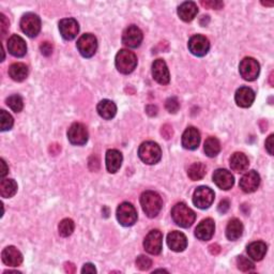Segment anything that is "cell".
Segmentation results:
<instances>
[{
	"mask_svg": "<svg viewBox=\"0 0 274 274\" xmlns=\"http://www.w3.org/2000/svg\"><path fill=\"white\" fill-rule=\"evenodd\" d=\"M141 205L148 217H156L162 210L163 200L157 192L146 191L141 196Z\"/></svg>",
	"mask_w": 274,
	"mask_h": 274,
	"instance_id": "cell-1",
	"label": "cell"
},
{
	"mask_svg": "<svg viewBox=\"0 0 274 274\" xmlns=\"http://www.w3.org/2000/svg\"><path fill=\"white\" fill-rule=\"evenodd\" d=\"M172 217L178 226L189 228L195 222L196 214L184 203H178L172 209Z\"/></svg>",
	"mask_w": 274,
	"mask_h": 274,
	"instance_id": "cell-2",
	"label": "cell"
},
{
	"mask_svg": "<svg viewBox=\"0 0 274 274\" xmlns=\"http://www.w3.org/2000/svg\"><path fill=\"white\" fill-rule=\"evenodd\" d=\"M139 156L145 164L155 165L162 158V150L155 142H145L140 146Z\"/></svg>",
	"mask_w": 274,
	"mask_h": 274,
	"instance_id": "cell-3",
	"label": "cell"
},
{
	"mask_svg": "<svg viewBox=\"0 0 274 274\" xmlns=\"http://www.w3.org/2000/svg\"><path fill=\"white\" fill-rule=\"evenodd\" d=\"M116 68L122 74H130L135 70L137 66V57L136 55L128 51V50H121L119 51L116 55Z\"/></svg>",
	"mask_w": 274,
	"mask_h": 274,
	"instance_id": "cell-4",
	"label": "cell"
},
{
	"mask_svg": "<svg viewBox=\"0 0 274 274\" xmlns=\"http://www.w3.org/2000/svg\"><path fill=\"white\" fill-rule=\"evenodd\" d=\"M22 31L29 38H35L41 30V20L34 13H26L21 20Z\"/></svg>",
	"mask_w": 274,
	"mask_h": 274,
	"instance_id": "cell-5",
	"label": "cell"
},
{
	"mask_svg": "<svg viewBox=\"0 0 274 274\" xmlns=\"http://www.w3.org/2000/svg\"><path fill=\"white\" fill-rule=\"evenodd\" d=\"M240 74L245 80L248 82H253L259 76L260 66L258 61L252 57H245L242 61L240 62L239 66Z\"/></svg>",
	"mask_w": 274,
	"mask_h": 274,
	"instance_id": "cell-6",
	"label": "cell"
},
{
	"mask_svg": "<svg viewBox=\"0 0 274 274\" xmlns=\"http://www.w3.org/2000/svg\"><path fill=\"white\" fill-rule=\"evenodd\" d=\"M117 220L124 227H130L137 221V211L130 203H122L117 209Z\"/></svg>",
	"mask_w": 274,
	"mask_h": 274,
	"instance_id": "cell-7",
	"label": "cell"
},
{
	"mask_svg": "<svg viewBox=\"0 0 274 274\" xmlns=\"http://www.w3.org/2000/svg\"><path fill=\"white\" fill-rule=\"evenodd\" d=\"M77 50L85 58H91L98 50V40L91 34L83 35L77 41Z\"/></svg>",
	"mask_w": 274,
	"mask_h": 274,
	"instance_id": "cell-8",
	"label": "cell"
},
{
	"mask_svg": "<svg viewBox=\"0 0 274 274\" xmlns=\"http://www.w3.org/2000/svg\"><path fill=\"white\" fill-rule=\"evenodd\" d=\"M144 247L151 255H159L163 247V235L158 229L151 230L144 240Z\"/></svg>",
	"mask_w": 274,
	"mask_h": 274,
	"instance_id": "cell-9",
	"label": "cell"
},
{
	"mask_svg": "<svg viewBox=\"0 0 274 274\" xmlns=\"http://www.w3.org/2000/svg\"><path fill=\"white\" fill-rule=\"evenodd\" d=\"M214 201V192L208 187H199L193 195V203L199 209H208Z\"/></svg>",
	"mask_w": 274,
	"mask_h": 274,
	"instance_id": "cell-10",
	"label": "cell"
},
{
	"mask_svg": "<svg viewBox=\"0 0 274 274\" xmlns=\"http://www.w3.org/2000/svg\"><path fill=\"white\" fill-rule=\"evenodd\" d=\"M88 131L83 123H73L68 130V140L72 145L83 146L88 142Z\"/></svg>",
	"mask_w": 274,
	"mask_h": 274,
	"instance_id": "cell-11",
	"label": "cell"
},
{
	"mask_svg": "<svg viewBox=\"0 0 274 274\" xmlns=\"http://www.w3.org/2000/svg\"><path fill=\"white\" fill-rule=\"evenodd\" d=\"M188 46L193 55L197 56V57H204L205 55L208 54L209 50H210V42H209V40L206 37L196 35L190 39Z\"/></svg>",
	"mask_w": 274,
	"mask_h": 274,
	"instance_id": "cell-12",
	"label": "cell"
},
{
	"mask_svg": "<svg viewBox=\"0 0 274 274\" xmlns=\"http://www.w3.org/2000/svg\"><path fill=\"white\" fill-rule=\"evenodd\" d=\"M143 38L144 36H143L142 30L135 25H131L123 31L122 43L126 47L136 48L142 44Z\"/></svg>",
	"mask_w": 274,
	"mask_h": 274,
	"instance_id": "cell-13",
	"label": "cell"
},
{
	"mask_svg": "<svg viewBox=\"0 0 274 274\" xmlns=\"http://www.w3.org/2000/svg\"><path fill=\"white\" fill-rule=\"evenodd\" d=\"M152 76L160 85H167L169 83L171 76L167 64L163 59H157L152 63Z\"/></svg>",
	"mask_w": 274,
	"mask_h": 274,
	"instance_id": "cell-14",
	"label": "cell"
},
{
	"mask_svg": "<svg viewBox=\"0 0 274 274\" xmlns=\"http://www.w3.org/2000/svg\"><path fill=\"white\" fill-rule=\"evenodd\" d=\"M212 179L216 187L224 191L230 190L233 187V183H235V178H233L231 173L222 168L216 169L212 176Z\"/></svg>",
	"mask_w": 274,
	"mask_h": 274,
	"instance_id": "cell-15",
	"label": "cell"
},
{
	"mask_svg": "<svg viewBox=\"0 0 274 274\" xmlns=\"http://www.w3.org/2000/svg\"><path fill=\"white\" fill-rule=\"evenodd\" d=\"M260 177L255 171H249L240 179V189L244 193H253L259 188Z\"/></svg>",
	"mask_w": 274,
	"mask_h": 274,
	"instance_id": "cell-16",
	"label": "cell"
},
{
	"mask_svg": "<svg viewBox=\"0 0 274 274\" xmlns=\"http://www.w3.org/2000/svg\"><path fill=\"white\" fill-rule=\"evenodd\" d=\"M59 30L64 40L71 41L76 38L79 31L78 23L74 19H64L59 23Z\"/></svg>",
	"mask_w": 274,
	"mask_h": 274,
	"instance_id": "cell-17",
	"label": "cell"
},
{
	"mask_svg": "<svg viewBox=\"0 0 274 274\" xmlns=\"http://www.w3.org/2000/svg\"><path fill=\"white\" fill-rule=\"evenodd\" d=\"M167 245L174 252H183L188 246V239L180 231H172L167 236Z\"/></svg>",
	"mask_w": 274,
	"mask_h": 274,
	"instance_id": "cell-18",
	"label": "cell"
},
{
	"mask_svg": "<svg viewBox=\"0 0 274 274\" xmlns=\"http://www.w3.org/2000/svg\"><path fill=\"white\" fill-rule=\"evenodd\" d=\"M200 144V133L194 126H190L182 135V146L188 150H195Z\"/></svg>",
	"mask_w": 274,
	"mask_h": 274,
	"instance_id": "cell-19",
	"label": "cell"
},
{
	"mask_svg": "<svg viewBox=\"0 0 274 274\" xmlns=\"http://www.w3.org/2000/svg\"><path fill=\"white\" fill-rule=\"evenodd\" d=\"M215 230V224L212 219H205L201 221L195 229V236L201 241L210 240Z\"/></svg>",
	"mask_w": 274,
	"mask_h": 274,
	"instance_id": "cell-20",
	"label": "cell"
},
{
	"mask_svg": "<svg viewBox=\"0 0 274 274\" xmlns=\"http://www.w3.org/2000/svg\"><path fill=\"white\" fill-rule=\"evenodd\" d=\"M8 51L14 57H23L27 53V45L24 39L18 35H13L8 40Z\"/></svg>",
	"mask_w": 274,
	"mask_h": 274,
	"instance_id": "cell-21",
	"label": "cell"
},
{
	"mask_svg": "<svg viewBox=\"0 0 274 274\" xmlns=\"http://www.w3.org/2000/svg\"><path fill=\"white\" fill-rule=\"evenodd\" d=\"M2 257L4 263L9 265V267H19L23 262L22 253L14 246L6 247L3 251Z\"/></svg>",
	"mask_w": 274,
	"mask_h": 274,
	"instance_id": "cell-22",
	"label": "cell"
},
{
	"mask_svg": "<svg viewBox=\"0 0 274 274\" xmlns=\"http://www.w3.org/2000/svg\"><path fill=\"white\" fill-rule=\"evenodd\" d=\"M235 100L238 106L247 108L254 103L255 92L248 87H241L236 92Z\"/></svg>",
	"mask_w": 274,
	"mask_h": 274,
	"instance_id": "cell-23",
	"label": "cell"
},
{
	"mask_svg": "<svg viewBox=\"0 0 274 274\" xmlns=\"http://www.w3.org/2000/svg\"><path fill=\"white\" fill-rule=\"evenodd\" d=\"M122 155L121 152L116 150V149H110L106 152V169L107 172L110 174L117 173L122 164Z\"/></svg>",
	"mask_w": 274,
	"mask_h": 274,
	"instance_id": "cell-24",
	"label": "cell"
},
{
	"mask_svg": "<svg viewBox=\"0 0 274 274\" xmlns=\"http://www.w3.org/2000/svg\"><path fill=\"white\" fill-rule=\"evenodd\" d=\"M198 13L197 5L193 2H185L178 8V15L183 22H192Z\"/></svg>",
	"mask_w": 274,
	"mask_h": 274,
	"instance_id": "cell-25",
	"label": "cell"
},
{
	"mask_svg": "<svg viewBox=\"0 0 274 274\" xmlns=\"http://www.w3.org/2000/svg\"><path fill=\"white\" fill-rule=\"evenodd\" d=\"M229 164H230V168L233 172L241 173V172H245L248 168L249 161L244 153L236 152L231 156L229 160Z\"/></svg>",
	"mask_w": 274,
	"mask_h": 274,
	"instance_id": "cell-26",
	"label": "cell"
},
{
	"mask_svg": "<svg viewBox=\"0 0 274 274\" xmlns=\"http://www.w3.org/2000/svg\"><path fill=\"white\" fill-rule=\"evenodd\" d=\"M267 244L262 241H255L247 245V254L255 261H260L267 254Z\"/></svg>",
	"mask_w": 274,
	"mask_h": 274,
	"instance_id": "cell-27",
	"label": "cell"
},
{
	"mask_svg": "<svg viewBox=\"0 0 274 274\" xmlns=\"http://www.w3.org/2000/svg\"><path fill=\"white\" fill-rule=\"evenodd\" d=\"M98 109L99 115L106 120H110L111 118H114L116 116L117 112V106L116 104L110 101V100H103L98 104Z\"/></svg>",
	"mask_w": 274,
	"mask_h": 274,
	"instance_id": "cell-28",
	"label": "cell"
},
{
	"mask_svg": "<svg viewBox=\"0 0 274 274\" xmlns=\"http://www.w3.org/2000/svg\"><path fill=\"white\" fill-rule=\"evenodd\" d=\"M9 75L15 82H23L28 76V68L25 63L15 62L9 68Z\"/></svg>",
	"mask_w": 274,
	"mask_h": 274,
	"instance_id": "cell-29",
	"label": "cell"
},
{
	"mask_svg": "<svg viewBox=\"0 0 274 274\" xmlns=\"http://www.w3.org/2000/svg\"><path fill=\"white\" fill-rule=\"evenodd\" d=\"M243 233V224L238 219H232L229 221L226 227V237L230 241L238 240Z\"/></svg>",
	"mask_w": 274,
	"mask_h": 274,
	"instance_id": "cell-30",
	"label": "cell"
},
{
	"mask_svg": "<svg viewBox=\"0 0 274 274\" xmlns=\"http://www.w3.org/2000/svg\"><path fill=\"white\" fill-rule=\"evenodd\" d=\"M16 192H18V183L13 179H3L0 182V195H2V197H13Z\"/></svg>",
	"mask_w": 274,
	"mask_h": 274,
	"instance_id": "cell-31",
	"label": "cell"
},
{
	"mask_svg": "<svg viewBox=\"0 0 274 274\" xmlns=\"http://www.w3.org/2000/svg\"><path fill=\"white\" fill-rule=\"evenodd\" d=\"M204 150L209 158L216 157L221 151V144L219 140H217L216 137H209L205 142Z\"/></svg>",
	"mask_w": 274,
	"mask_h": 274,
	"instance_id": "cell-32",
	"label": "cell"
},
{
	"mask_svg": "<svg viewBox=\"0 0 274 274\" xmlns=\"http://www.w3.org/2000/svg\"><path fill=\"white\" fill-rule=\"evenodd\" d=\"M205 175H206V166L203 163L197 162V163L192 164L189 167L188 176L189 178L193 181L201 180L205 177Z\"/></svg>",
	"mask_w": 274,
	"mask_h": 274,
	"instance_id": "cell-33",
	"label": "cell"
},
{
	"mask_svg": "<svg viewBox=\"0 0 274 274\" xmlns=\"http://www.w3.org/2000/svg\"><path fill=\"white\" fill-rule=\"evenodd\" d=\"M74 228H75V225L73 221H72L71 219H64L59 224V227H58L59 235L64 238L69 237L73 233Z\"/></svg>",
	"mask_w": 274,
	"mask_h": 274,
	"instance_id": "cell-34",
	"label": "cell"
},
{
	"mask_svg": "<svg viewBox=\"0 0 274 274\" xmlns=\"http://www.w3.org/2000/svg\"><path fill=\"white\" fill-rule=\"evenodd\" d=\"M7 105L9 106L13 111L15 112H20L22 111L23 107H24V102H23V99L22 96L19 95V94H13V95H10L9 98L7 99Z\"/></svg>",
	"mask_w": 274,
	"mask_h": 274,
	"instance_id": "cell-35",
	"label": "cell"
},
{
	"mask_svg": "<svg viewBox=\"0 0 274 274\" xmlns=\"http://www.w3.org/2000/svg\"><path fill=\"white\" fill-rule=\"evenodd\" d=\"M0 123H2V131H9L12 128L14 120L13 117L9 114V112H7L6 110L2 109L0 110Z\"/></svg>",
	"mask_w": 274,
	"mask_h": 274,
	"instance_id": "cell-36",
	"label": "cell"
},
{
	"mask_svg": "<svg viewBox=\"0 0 274 274\" xmlns=\"http://www.w3.org/2000/svg\"><path fill=\"white\" fill-rule=\"evenodd\" d=\"M237 265H238V269L240 271H243V272H249V271L254 270V268H255L254 263L244 256H239L238 257Z\"/></svg>",
	"mask_w": 274,
	"mask_h": 274,
	"instance_id": "cell-37",
	"label": "cell"
},
{
	"mask_svg": "<svg viewBox=\"0 0 274 274\" xmlns=\"http://www.w3.org/2000/svg\"><path fill=\"white\" fill-rule=\"evenodd\" d=\"M151 265H152V260L149 258V257L144 256V255H141V256L137 257L136 267L139 268L140 270L147 271L151 268Z\"/></svg>",
	"mask_w": 274,
	"mask_h": 274,
	"instance_id": "cell-38",
	"label": "cell"
},
{
	"mask_svg": "<svg viewBox=\"0 0 274 274\" xmlns=\"http://www.w3.org/2000/svg\"><path fill=\"white\" fill-rule=\"evenodd\" d=\"M165 108L168 110V112H171V114H176L180 108V103L178 99L175 98V96L167 99L165 102Z\"/></svg>",
	"mask_w": 274,
	"mask_h": 274,
	"instance_id": "cell-39",
	"label": "cell"
},
{
	"mask_svg": "<svg viewBox=\"0 0 274 274\" xmlns=\"http://www.w3.org/2000/svg\"><path fill=\"white\" fill-rule=\"evenodd\" d=\"M40 51H41L42 55L46 56V57H48V56H51L52 53H53V45H52V43H50V42H43L41 45H40Z\"/></svg>",
	"mask_w": 274,
	"mask_h": 274,
	"instance_id": "cell-40",
	"label": "cell"
},
{
	"mask_svg": "<svg viewBox=\"0 0 274 274\" xmlns=\"http://www.w3.org/2000/svg\"><path fill=\"white\" fill-rule=\"evenodd\" d=\"M201 5L206 8H209V9H215V10H220L224 7V4L222 2H201Z\"/></svg>",
	"mask_w": 274,
	"mask_h": 274,
	"instance_id": "cell-41",
	"label": "cell"
},
{
	"mask_svg": "<svg viewBox=\"0 0 274 274\" xmlns=\"http://www.w3.org/2000/svg\"><path fill=\"white\" fill-rule=\"evenodd\" d=\"M0 20H2V37L5 38L7 32L9 31L10 24H9V21L7 20L5 14H0Z\"/></svg>",
	"mask_w": 274,
	"mask_h": 274,
	"instance_id": "cell-42",
	"label": "cell"
},
{
	"mask_svg": "<svg viewBox=\"0 0 274 274\" xmlns=\"http://www.w3.org/2000/svg\"><path fill=\"white\" fill-rule=\"evenodd\" d=\"M161 133H162L163 137L165 140H171L172 136L174 134L173 132V127L169 124H165L162 126V130H161Z\"/></svg>",
	"mask_w": 274,
	"mask_h": 274,
	"instance_id": "cell-43",
	"label": "cell"
},
{
	"mask_svg": "<svg viewBox=\"0 0 274 274\" xmlns=\"http://www.w3.org/2000/svg\"><path fill=\"white\" fill-rule=\"evenodd\" d=\"M229 201L227 199H223L221 203L219 204V207H217V210H219L220 213L224 214V213H226L228 211V209H229Z\"/></svg>",
	"mask_w": 274,
	"mask_h": 274,
	"instance_id": "cell-44",
	"label": "cell"
},
{
	"mask_svg": "<svg viewBox=\"0 0 274 274\" xmlns=\"http://www.w3.org/2000/svg\"><path fill=\"white\" fill-rule=\"evenodd\" d=\"M273 137H274V135L271 134L268 137V140L265 141V149H267L270 156H273Z\"/></svg>",
	"mask_w": 274,
	"mask_h": 274,
	"instance_id": "cell-45",
	"label": "cell"
},
{
	"mask_svg": "<svg viewBox=\"0 0 274 274\" xmlns=\"http://www.w3.org/2000/svg\"><path fill=\"white\" fill-rule=\"evenodd\" d=\"M92 165H94V172H96L100 167V161L96 156H92L89 160V167L91 168Z\"/></svg>",
	"mask_w": 274,
	"mask_h": 274,
	"instance_id": "cell-46",
	"label": "cell"
},
{
	"mask_svg": "<svg viewBox=\"0 0 274 274\" xmlns=\"http://www.w3.org/2000/svg\"><path fill=\"white\" fill-rule=\"evenodd\" d=\"M82 273H96V269L92 263H85L82 269Z\"/></svg>",
	"mask_w": 274,
	"mask_h": 274,
	"instance_id": "cell-47",
	"label": "cell"
},
{
	"mask_svg": "<svg viewBox=\"0 0 274 274\" xmlns=\"http://www.w3.org/2000/svg\"><path fill=\"white\" fill-rule=\"evenodd\" d=\"M209 251H210V253L212 255H217L220 252H221V246L219 244H211L210 246H209Z\"/></svg>",
	"mask_w": 274,
	"mask_h": 274,
	"instance_id": "cell-48",
	"label": "cell"
},
{
	"mask_svg": "<svg viewBox=\"0 0 274 274\" xmlns=\"http://www.w3.org/2000/svg\"><path fill=\"white\" fill-rule=\"evenodd\" d=\"M146 112L149 116H156L158 114V108L155 105H148L146 107Z\"/></svg>",
	"mask_w": 274,
	"mask_h": 274,
	"instance_id": "cell-49",
	"label": "cell"
},
{
	"mask_svg": "<svg viewBox=\"0 0 274 274\" xmlns=\"http://www.w3.org/2000/svg\"><path fill=\"white\" fill-rule=\"evenodd\" d=\"M64 269H66V272H68V273H74L75 265L72 262H67L66 265H64Z\"/></svg>",
	"mask_w": 274,
	"mask_h": 274,
	"instance_id": "cell-50",
	"label": "cell"
},
{
	"mask_svg": "<svg viewBox=\"0 0 274 274\" xmlns=\"http://www.w3.org/2000/svg\"><path fill=\"white\" fill-rule=\"evenodd\" d=\"M2 165H3V169H2V177L4 178V177L8 174V172H9V168L7 167V163L5 162V160H2Z\"/></svg>",
	"mask_w": 274,
	"mask_h": 274,
	"instance_id": "cell-51",
	"label": "cell"
},
{
	"mask_svg": "<svg viewBox=\"0 0 274 274\" xmlns=\"http://www.w3.org/2000/svg\"><path fill=\"white\" fill-rule=\"evenodd\" d=\"M263 6H269V7H272L273 6V3H264V2H262L261 3Z\"/></svg>",
	"mask_w": 274,
	"mask_h": 274,
	"instance_id": "cell-52",
	"label": "cell"
}]
</instances>
